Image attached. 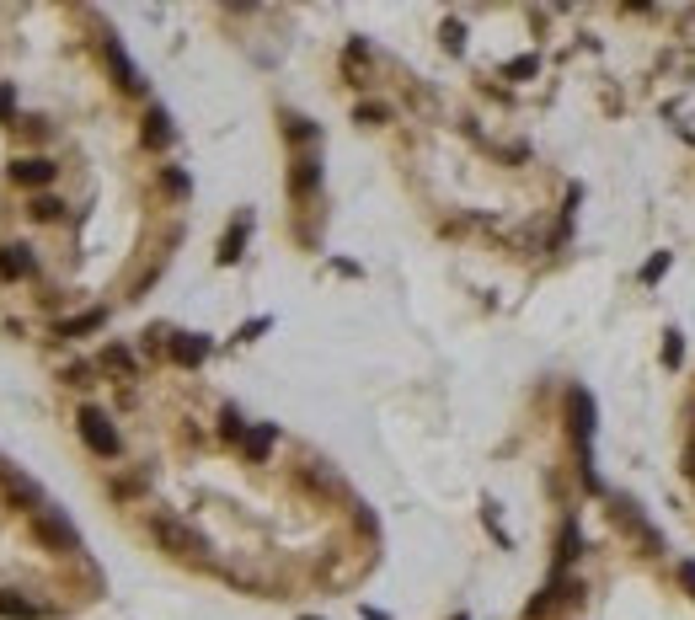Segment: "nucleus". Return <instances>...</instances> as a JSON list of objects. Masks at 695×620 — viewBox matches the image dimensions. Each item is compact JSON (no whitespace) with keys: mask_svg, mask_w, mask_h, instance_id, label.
Returning a JSON list of instances; mask_svg holds the SVG:
<instances>
[{"mask_svg":"<svg viewBox=\"0 0 695 620\" xmlns=\"http://www.w3.org/2000/svg\"><path fill=\"white\" fill-rule=\"evenodd\" d=\"M102 49H108V64H113L118 86H123V91H145V81H139V70H134V64H129V54H123V43H118V38H108Z\"/></svg>","mask_w":695,"mask_h":620,"instance_id":"0eeeda50","label":"nucleus"},{"mask_svg":"<svg viewBox=\"0 0 695 620\" xmlns=\"http://www.w3.org/2000/svg\"><path fill=\"white\" fill-rule=\"evenodd\" d=\"M81 439H86V450L91 454H102V460H113L118 450H123V439H118V428H113V417L102 412V406H81Z\"/></svg>","mask_w":695,"mask_h":620,"instance_id":"f03ea898","label":"nucleus"},{"mask_svg":"<svg viewBox=\"0 0 695 620\" xmlns=\"http://www.w3.org/2000/svg\"><path fill=\"white\" fill-rule=\"evenodd\" d=\"M64 386H91V369H86V364H70V369H64Z\"/></svg>","mask_w":695,"mask_h":620,"instance_id":"b1692460","label":"nucleus"},{"mask_svg":"<svg viewBox=\"0 0 695 620\" xmlns=\"http://www.w3.org/2000/svg\"><path fill=\"white\" fill-rule=\"evenodd\" d=\"M663 268H669V252H658L647 268H642V283H652V279H663Z\"/></svg>","mask_w":695,"mask_h":620,"instance_id":"412c9836","label":"nucleus"},{"mask_svg":"<svg viewBox=\"0 0 695 620\" xmlns=\"http://www.w3.org/2000/svg\"><path fill=\"white\" fill-rule=\"evenodd\" d=\"M161 182H167V193H172V198H182V193H187V176H182V171H167V176H161Z\"/></svg>","mask_w":695,"mask_h":620,"instance_id":"393cba45","label":"nucleus"},{"mask_svg":"<svg viewBox=\"0 0 695 620\" xmlns=\"http://www.w3.org/2000/svg\"><path fill=\"white\" fill-rule=\"evenodd\" d=\"M59 176V161H49V156H16L11 161V182L16 187H49Z\"/></svg>","mask_w":695,"mask_h":620,"instance_id":"7ed1b4c3","label":"nucleus"},{"mask_svg":"<svg viewBox=\"0 0 695 620\" xmlns=\"http://www.w3.org/2000/svg\"><path fill=\"white\" fill-rule=\"evenodd\" d=\"M43 615H49L43 605H33V599H22V594L0 588V620H43Z\"/></svg>","mask_w":695,"mask_h":620,"instance_id":"1a4fd4ad","label":"nucleus"},{"mask_svg":"<svg viewBox=\"0 0 695 620\" xmlns=\"http://www.w3.org/2000/svg\"><path fill=\"white\" fill-rule=\"evenodd\" d=\"M290 139H300V145H310V139H316V129H310L305 118H290Z\"/></svg>","mask_w":695,"mask_h":620,"instance_id":"5701e85b","label":"nucleus"},{"mask_svg":"<svg viewBox=\"0 0 695 620\" xmlns=\"http://www.w3.org/2000/svg\"><path fill=\"white\" fill-rule=\"evenodd\" d=\"M567 406H573V428L588 439V428H594V401H588L583 391H573V396H567Z\"/></svg>","mask_w":695,"mask_h":620,"instance_id":"2eb2a0df","label":"nucleus"},{"mask_svg":"<svg viewBox=\"0 0 695 620\" xmlns=\"http://www.w3.org/2000/svg\"><path fill=\"white\" fill-rule=\"evenodd\" d=\"M0 279H33V252L16 246V241H5L0 246Z\"/></svg>","mask_w":695,"mask_h":620,"instance_id":"6e6552de","label":"nucleus"},{"mask_svg":"<svg viewBox=\"0 0 695 620\" xmlns=\"http://www.w3.org/2000/svg\"><path fill=\"white\" fill-rule=\"evenodd\" d=\"M685 476H690V482H695V444H690V450H685Z\"/></svg>","mask_w":695,"mask_h":620,"instance_id":"cd10ccee","label":"nucleus"},{"mask_svg":"<svg viewBox=\"0 0 695 620\" xmlns=\"http://www.w3.org/2000/svg\"><path fill=\"white\" fill-rule=\"evenodd\" d=\"M680 358H685V342L674 338V332H669V342H663V364H669V369H674V364H680Z\"/></svg>","mask_w":695,"mask_h":620,"instance_id":"4be33fe9","label":"nucleus"},{"mask_svg":"<svg viewBox=\"0 0 695 620\" xmlns=\"http://www.w3.org/2000/svg\"><path fill=\"white\" fill-rule=\"evenodd\" d=\"M615 524H621V529H632L647 551H658V529H652V524L637 513V503H615Z\"/></svg>","mask_w":695,"mask_h":620,"instance_id":"423d86ee","label":"nucleus"},{"mask_svg":"<svg viewBox=\"0 0 695 620\" xmlns=\"http://www.w3.org/2000/svg\"><path fill=\"white\" fill-rule=\"evenodd\" d=\"M535 70H540V59H535V54H524V59H509V64H503V75H509V81H529Z\"/></svg>","mask_w":695,"mask_h":620,"instance_id":"a211bd4d","label":"nucleus"},{"mask_svg":"<svg viewBox=\"0 0 695 620\" xmlns=\"http://www.w3.org/2000/svg\"><path fill=\"white\" fill-rule=\"evenodd\" d=\"M16 113V97H11V86H0V118Z\"/></svg>","mask_w":695,"mask_h":620,"instance_id":"a878e982","label":"nucleus"},{"mask_svg":"<svg viewBox=\"0 0 695 620\" xmlns=\"http://www.w3.org/2000/svg\"><path fill=\"white\" fill-rule=\"evenodd\" d=\"M680 583H685V588L695 594V562H680Z\"/></svg>","mask_w":695,"mask_h":620,"instance_id":"bb28decb","label":"nucleus"},{"mask_svg":"<svg viewBox=\"0 0 695 620\" xmlns=\"http://www.w3.org/2000/svg\"><path fill=\"white\" fill-rule=\"evenodd\" d=\"M102 369H113V375H123V380H134V353L129 348H102Z\"/></svg>","mask_w":695,"mask_h":620,"instance_id":"4468645a","label":"nucleus"},{"mask_svg":"<svg viewBox=\"0 0 695 620\" xmlns=\"http://www.w3.org/2000/svg\"><path fill=\"white\" fill-rule=\"evenodd\" d=\"M145 529H150V540H156L161 551H172V557H198V551H204V540H198L182 519H172V513H150Z\"/></svg>","mask_w":695,"mask_h":620,"instance_id":"f257e3e1","label":"nucleus"},{"mask_svg":"<svg viewBox=\"0 0 695 620\" xmlns=\"http://www.w3.org/2000/svg\"><path fill=\"white\" fill-rule=\"evenodd\" d=\"M273 439H279V428H273V423H257V428H246L241 450H246V460H262V454L273 450Z\"/></svg>","mask_w":695,"mask_h":620,"instance_id":"f8f14e48","label":"nucleus"},{"mask_svg":"<svg viewBox=\"0 0 695 620\" xmlns=\"http://www.w3.org/2000/svg\"><path fill=\"white\" fill-rule=\"evenodd\" d=\"M172 358L182 364V369H198V364L209 358V338H204V332H176V338H172Z\"/></svg>","mask_w":695,"mask_h":620,"instance_id":"20e7f679","label":"nucleus"},{"mask_svg":"<svg viewBox=\"0 0 695 620\" xmlns=\"http://www.w3.org/2000/svg\"><path fill=\"white\" fill-rule=\"evenodd\" d=\"M578 557V524H562V540H557V567H567Z\"/></svg>","mask_w":695,"mask_h":620,"instance_id":"f3484780","label":"nucleus"},{"mask_svg":"<svg viewBox=\"0 0 695 620\" xmlns=\"http://www.w3.org/2000/svg\"><path fill=\"white\" fill-rule=\"evenodd\" d=\"M246 225H252V220L241 215V220H235V230H225V241H220V262H235V257H241V241H246Z\"/></svg>","mask_w":695,"mask_h":620,"instance_id":"dca6fc26","label":"nucleus"},{"mask_svg":"<svg viewBox=\"0 0 695 620\" xmlns=\"http://www.w3.org/2000/svg\"><path fill=\"white\" fill-rule=\"evenodd\" d=\"M33 529H38V540H43V546H75L70 524H64V519H54V513H38V519H33Z\"/></svg>","mask_w":695,"mask_h":620,"instance_id":"9b49d317","label":"nucleus"},{"mask_svg":"<svg viewBox=\"0 0 695 620\" xmlns=\"http://www.w3.org/2000/svg\"><path fill=\"white\" fill-rule=\"evenodd\" d=\"M353 118H358V123H386V118H391V113H386L380 102H364V108H358V113H353Z\"/></svg>","mask_w":695,"mask_h":620,"instance_id":"aec40b11","label":"nucleus"},{"mask_svg":"<svg viewBox=\"0 0 695 620\" xmlns=\"http://www.w3.org/2000/svg\"><path fill=\"white\" fill-rule=\"evenodd\" d=\"M108 316L102 310H86V316H75V321H59V338H86V332H97Z\"/></svg>","mask_w":695,"mask_h":620,"instance_id":"ddd939ff","label":"nucleus"},{"mask_svg":"<svg viewBox=\"0 0 695 620\" xmlns=\"http://www.w3.org/2000/svg\"><path fill=\"white\" fill-rule=\"evenodd\" d=\"M139 139H145L150 150H167V145H172V118L161 113V108H150V113H145V129H139Z\"/></svg>","mask_w":695,"mask_h":620,"instance_id":"9d476101","label":"nucleus"},{"mask_svg":"<svg viewBox=\"0 0 695 620\" xmlns=\"http://www.w3.org/2000/svg\"><path fill=\"white\" fill-rule=\"evenodd\" d=\"M316 187H321V161H316V156H300L294 171H290V193L294 198H310Z\"/></svg>","mask_w":695,"mask_h":620,"instance_id":"39448f33","label":"nucleus"},{"mask_svg":"<svg viewBox=\"0 0 695 620\" xmlns=\"http://www.w3.org/2000/svg\"><path fill=\"white\" fill-rule=\"evenodd\" d=\"M59 215H64L59 198H33V220H59Z\"/></svg>","mask_w":695,"mask_h":620,"instance_id":"6ab92c4d","label":"nucleus"}]
</instances>
